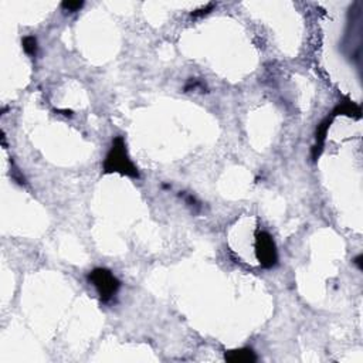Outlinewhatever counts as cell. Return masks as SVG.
<instances>
[{"label": "cell", "mask_w": 363, "mask_h": 363, "mask_svg": "<svg viewBox=\"0 0 363 363\" xmlns=\"http://www.w3.org/2000/svg\"><path fill=\"white\" fill-rule=\"evenodd\" d=\"M102 168L105 173H119V175L137 177V179L139 177L138 168L133 165L128 155L126 144L122 137H117L112 141V145L104 159Z\"/></svg>", "instance_id": "1"}, {"label": "cell", "mask_w": 363, "mask_h": 363, "mask_svg": "<svg viewBox=\"0 0 363 363\" xmlns=\"http://www.w3.org/2000/svg\"><path fill=\"white\" fill-rule=\"evenodd\" d=\"M88 281L97 289L102 302L111 301L118 292L121 282L107 268H95L88 274Z\"/></svg>", "instance_id": "2"}, {"label": "cell", "mask_w": 363, "mask_h": 363, "mask_svg": "<svg viewBox=\"0 0 363 363\" xmlns=\"http://www.w3.org/2000/svg\"><path fill=\"white\" fill-rule=\"evenodd\" d=\"M256 257L264 268H273L278 263V251L274 238L267 232H258L256 234Z\"/></svg>", "instance_id": "3"}, {"label": "cell", "mask_w": 363, "mask_h": 363, "mask_svg": "<svg viewBox=\"0 0 363 363\" xmlns=\"http://www.w3.org/2000/svg\"><path fill=\"white\" fill-rule=\"evenodd\" d=\"M225 360L233 363H251L256 362L257 356L253 349L250 348H241V349H234L225 353Z\"/></svg>", "instance_id": "4"}, {"label": "cell", "mask_w": 363, "mask_h": 363, "mask_svg": "<svg viewBox=\"0 0 363 363\" xmlns=\"http://www.w3.org/2000/svg\"><path fill=\"white\" fill-rule=\"evenodd\" d=\"M21 44H23V50L26 51V54H27V56L36 57V54H37V50H38L37 38L34 37V36H26V37L23 38Z\"/></svg>", "instance_id": "5"}, {"label": "cell", "mask_w": 363, "mask_h": 363, "mask_svg": "<svg viewBox=\"0 0 363 363\" xmlns=\"http://www.w3.org/2000/svg\"><path fill=\"white\" fill-rule=\"evenodd\" d=\"M82 6H84V2H64L63 5H61L64 10H67V12L70 13H74L77 12V10H80Z\"/></svg>", "instance_id": "6"}, {"label": "cell", "mask_w": 363, "mask_h": 363, "mask_svg": "<svg viewBox=\"0 0 363 363\" xmlns=\"http://www.w3.org/2000/svg\"><path fill=\"white\" fill-rule=\"evenodd\" d=\"M213 7L214 5H207L206 7H201V9H199V10H196V12L192 13V17H200V16H205V14H207V13L210 12Z\"/></svg>", "instance_id": "7"}, {"label": "cell", "mask_w": 363, "mask_h": 363, "mask_svg": "<svg viewBox=\"0 0 363 363\" xmlns=\"http://www.w3.org/2000/svg\"><path fill=\"white\" fill-rule=\"evenodd\" d=\"M360 260H362V256L359 254V256H357L356 258H355V261H353V263L356 264L357 267H359V269H362V264H360Z\"/></svg>", "instance_id": "8"}]
</instances>
